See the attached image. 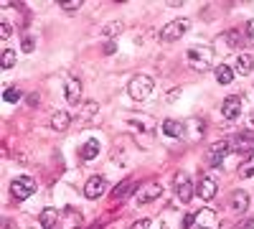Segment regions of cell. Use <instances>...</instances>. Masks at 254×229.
Listing matches in <instances>:
<instances>
[{
	"label": "cell",
	"mask_w": 254,
	"mask_h": 229,
	"mask_svg": "<svg viewBox=\"0 0 254 229\" xmlns=\"http://www.w3.org/2000/svg\"><path fill=\"white\" fill-rule=\"evenodd\" d=\"M186 59H188V67L193 69V72H208L211 67H214V51H211L208 46H193V49H188Z\"/></svg>",
	"instance_id": "1"
},
{
	"label": "cell",
	"mask_w": 254,
	"mask_h": 229,
	"mask_svg": "<svg viewBox=\"0 0 254 229\" xmlns=\"http://www.w3.org/2000/svg\"><path fill=\"white\" fill-rule=\"evenodd\" d=\"M183 229H219L216 212L201 209V212L190 214V217H183Z\"/></svg>",
	"instance_id": "2"
},
{
	"label": "cell",
	"mask_w": 254,
	"mask_h": 229,
	"mask_svg": "<svg viewBox=\"0 0 254 229\" xmlns=\"http://www.w3.org/2000/svg\"><path fill=\"white\" fill-rule=\"evenodd\" d=\"M153 79L147 76V74H137V76H132L130 79V84H127V92H130V97L132 99H137V102H142V99H147L153 94Z\"/></svg>",
	"instance_id": "3"
},
{
	"label": "cell",
	"mask_w": 254,
	"mask_h": 229,
	"mask_svg": "<svg viewBox=\"0 0 254 229\" xmlns=\"http://www.w3.org/2000/svg\"><path fill=\"white\" fill-rule=\"evenodd\" d=\"M33 194H36V181L31 176H18V178L10 181V196L15 201H26Z\"/></svg>",
	"instance_id": "4"
},
{
	"label": "cell",
	"mask_w": 254,
	"mask_h": 229,
	"mask_svg": "<svg viewBox=\"0 0 254 229\" xmlns=\"http://www.w3.org/2000/svg\"><path fill=\"white\" fill-rule=\"evenodd\" d=\"M190 28V20L188 18H176L171 23H165L163 31H160V41H178L183 38V33Z\"/></svg>",
	"instance_id": "5"
},
{
	"label": "cell",
	"mask_w": 254,
	"mask_h": 229,
	"mask_svg": "<svg viewBox=\"0 0 254 229\" xmlns=\"http://www.w3.org/2000/svg\"><path fill=\"white\" fill-rule=\"evenodd\" d=\"M160 196H163V183H158V181H147V183H142L140 189H137L135 201H137V204H150V201H158Z\"/></svg>",
	"instance_id": "6"
},
{
	"label": "cell",
	"mask_w": 254,
	"mask_h": 229,
	"mask_svg": "<svg viewBox=\"0 0 254 229\" xmlns=\"http://www.w3.org/2000/svg\"><path fill=\"white\" fill-rule=\"evenodd\" d=\"M231 153V140H219V143H214V145H211V148H208V165H211V168H219V165H221V160L226 158Z\"/></svg>",
	"instance_id": "7"
},
{
	"label": "cell",
	"mask_w": 254,
	"mask_h": 229,
	"mask_svg": "<svg viewBox=\"0 0 254 229\" xmlns=\"http://www.w3.org/2000/svg\"><path fill=\"white\" fill-rule=\"evenodd\" d=\"M193 194H196V189H193V181L188 178V173H176V196H178V201L188 204Z\"/></svg>",
	"instance_id": "8"
},
{
	"label": "cell",
	"mask_w": 254,
	"mask_h": 229,
	"mask_svg": "<svg viewBox=\"0 0 254 229\" xmlns=\"http://www.w3.org/2000/svg\"><path fill=\"white\" fill-rule=\"evenodd\" d=\"M104 191H107V178L104 176H92L87 183H84V196L87 199H99Z\"/></svg>",
	"instance_id": "9"
},
{
	"label": "cell",
	"mask_w": 254,
	"mask_h": 229,
	"mask_svg": "<svg viewBox=\"0 0 254 229\" xmlns=\"http://www.w3.org/2000/svg\"><path fill=\"white\" fill-rule=\"evenodd\" d=\"M196 196L201 201H211L216 196V181L211 178V176H201L198 183H196Z\"/></svg>",
	"instance_id": "10"
},
{
	"label": "cell",
	"mask_w": 254,
	"mask_h": 229,
	"mask_svg": "<svg viewBox=\"0 0 254 229\" xmlns=\"http://www.w3.org/2000/svg\"><path fill=\"white\" fill-rule=\"evenodd\" d=\"M221 115H224V120H237L239 115H242V97H237V94H231V97H226L224 99V105H221Z\"/></svg>",
	"instance_id": "11"
},
{
	"label": "cell",
	"mask_w": 254,
	"mask_h": 229,
	"mask_svg": "<svg viewBox=\"0 0 254 229\" xmlns=\"http://www.w3.org/2000/svg\"><path fill=\"white\" fill-rule=\"evenodd\" d=\"M64 92H66V99L71 102V105H79L81 102V79L69 76L66 84H64Z\"/></svg>",
	"instance_id": "12"
},
{
	"label": "cell",
	"mask_w": 254,
	"mask_h": 229,
	"mask_svg": "<svg viewBox=\"0 0 254 229\" xmlns=\"http://www.w3.org/2000/svg\"><path fill=\"white\" fill-rule=\"evenodd\" d=\"M160 130L168 135V138H183L186 135V125L181 120H163Z\"/></svg>",
	"instance_id": "13"
},
{
	"label": "cell",
	"mask_w": 254,
	"mask_h": 229,
	"mask_svg": "<svg viewBox=\"0 0 254 229\" xmlns=\"http://www.w3.org/2000/svg\"><path fill=\"white\" fill-rule=\"evenodd\" d=\"M231 212H237V214H242V212H247L249 209V194L247 191H234L231 194Z\"/></svg>",
	"instance_id": "14"
},
{
	"label": "cell",
	"mask_w": 254,
	"mask_h": 229,
	"mask_svg": "<svg viewBox=\"0 0 254 229\" xmlns=\"http://www.w3.org/2000/svg\"><path fill=\"white\" fill-rule=\"evenodd\" d=\"M99 151H102V145H99V140H87L81 145V151H79V155H81V160H94L97 155H99Z\"/></svg>",
	"instance_id": "15"
},
{
	"label": "cell",
	"mask_w": 254,
	"mask_h": 229,
	"mask_svg": "<svg viewBox=\"0 0 254 229\" xmlns=\"http://www.w3.org/2000/svg\"><path fill=\"white\" fill-rule=\"evenodd\" d=\"M71 125V115L69 112H64V110H59V112H54L51 115V128L56 130V133H64Z\"/></svg>",
	"instance_id": "16"
},
{
	"label": "cell",
	"mask_w": 254,
	"mask_h": 229,
	"mask_svg": "<svg viewBox=\"0 0 254 229\" xmlns=\"http://www.w3.org/2000/svg\"><path fill=\"white\" fill-rule=\"evenodd\" d=\"M254 148V133H239L231 140V151H249Z\"/></svg>",
	"instance_id": "17"
},
{
	"label": "cell",
	"mask_w": 254,
	"mask_h": 229,
	"mask_svg": "<svg viewBox=\"0 0 254 229\" xmlns=\"http://www.w3.org/2000/svg\"><path fill=\"white\" fill-rule=\"evenodd\" d=\"M59 219H61V214H59V209H54V206H49V209L41 212V227L44 229H54L59 224Z\"/></svg>",
	"instance_id": "18"
},
{
	"label": "cell",
	"mask_w": 254,
	"mask_h": 229,
	"mask_svg": "<svg viewBox=\"0 0 254 229\" xmlns=\"http://www.w3.org/2000/svg\"><path fill=\"white\" fill-rule=\"evenodd\" d=\"M135 186H137V181L135 178H127V181H122L117 189L112 191V199L115 201H120V199H125V196H130L132 191H135Z\"/></svg>",
	"instance_id": "19"
},
{
	"label": "cell",
	"mask_w": 254,
	"mask_h": 229,
	"mask_svg": "<svg viewBox=\"0 0 254 229\" xmlns=\"http://www.w3.org/2000/svg\"><path fill=\"white\" fill-rule=\"evenodd\" d=\"M214 76H216L219 84H231V81H234V69H231L229 64H219L214 69Z\"/></svg>",
	"instance_id": "20"
},
{
	"label": "cell",
	"mask_w": 254,
	"mask_h": 229,
	"mask_svg": "<svg viewBox=\"0 0 254 229\" xmlns=\"http://www.w3.org/2000/svg\"><path fill=\"white\" fill-rule=\"evenodd\" d=\"M97 110H99V105L94 99H89V102H81V110H79V120L81 122H89L94 115H97Z\"/></svg>",
	"instance_id": "21"
},
{
	"label": "cell",
	"mask_w": 254,
	"mask_h": 229,
	"mask_svg": "<svg viewBox=\"0 0 254 229\" xmlns=\"http://www.w3.org/2000/svg\"><path fill=\"white\" fill-rule=\"evenodd\" d=\"M252 69H254V59L249 54H239L237 56V72L242 76H247V74H252Z\"/></svg>",
	"instance_id": "22"
},
{
	"label": "cell",
	"mask_w": 254,
	"mask_h": 229,
	"mask_svg": "<svg viewBox=\"0 0 254 229\" xmlns=\"http://www.w3.org/2000/svg\"><path fill=\"white\" fill-rule=\"evenodd\" d=\"M242 36H244V33H239V31H234V28L226 31V33H221V38L226 41V46H231V49H237V46L244 44V38H242Z\"/></svg>",
	"instance_id": "23"
},
{
	"label": "cell",
	"mask_w": 254,
	"mask_h": 229,
	"mask_svg": "<svg viewBox=\"0 0 254 229\" xmlns=\"http://www.w3.org/2000/svg\"><path fill=\"white\" fill-rule=\"evenodd\" d=\"M122 20H112V23H107V26H102V36L104 38H115V36H120L122 33Z\"/></svg>",
	"instance_id": "24"
},
{
	"label": "cell",
	"mask_w": 254,
	"mask_h": 229,
	"mask_svg": "<svg viewBox=\"0 0 254 229\" xmlns=\"http://www.w3.org/2000/svg\"><path fill=\"white\" fill-rule=\"evenodd\" d=\"M244 44L247 46H254V18H249L244 23Z\"/></svg>",
	"instance_id": "25"
},
{
	"label": "cell",
	"mask_w": 254,
	"mask_h": 229,
	"mask_svg": "<svg viewBox=\"0 0 254 229\" xmlns=\"http://www.w3.org/2000/svg\"><path fill=\"white\" fill-rule=\"evenodd\" d=\"M239 176L242 178H252L254 176V151H252V155H249V160L242 165V168H239Z\"/></svg>",
	"instance_id": "26"
},
{
	"label": "cell",
	"mask_w": 254,
	"mask_h": 229,
	"mask_svg": "<svg viewBox=\"0 0 254 229\" xmlns=\"http://www.w3.org/2000/svg\"><path fill=\"white\" fill-rule=\"evenodd\" d=\"M13 64H15V51L5 49V51H3V61H0V67H3V69H10Z\"/></svg>",
	"instance_id": "27"
},
{
	"label": "cell",
	"mask_w": 254,
	"mask_h": 229,
	"mask_svg": "<svg viewBox=\"0 0 254 229\" xmlns=\"http://www.w3.org/2000/svg\"><path fill=\"white\" fill-rule=\"evenodd\" d=\"M3 97H5V102H10V105H13V102H18V99H20V89H15V87H8Z\"/></svg>",
	"instance_id": "28"
},
{
	"label": "cell",
	"mask_w": 254,
	"mask_h": 229,
	"mask_svg": "<svg viewBox=\"0 0 254 229\" xmlns=\"http://www.w3.org/2000/svg\"><path fill=\"white\" fill-rule=\"evenodd\" d=\"M20 49H23L26 54H31V51L36 49V41H33L31 36H23V41H20Z\"/></svg>",
	"instance_id": "29"
},
{
	"label": "cell",
	"mask_w": 254,
	"mask_h": 229,
	"mask_svg": "<svg viewBox=\"0 0 254 229\" xmlns=\"http://www.w3.org/2000/svg\"><path fill=\"white\" fill-rule=\"evenodd\" d=\"M130 229H150V219H137V222H132Z\"/></svg>",
	"instance_id": "30"
},
{
	"label": "cell",
	"mask_w": 254,
	"mask_h": 229,
	"mask_svg": "<svg viewBox=\"0 0 254 229\" xmlns=\"http://www.w3.org/2000/svg\"><path fill=\"white\" fill-rule=\"evenodd\" d=\"M0 38H3V41L10 38V26L8 23H0Z\"/></svg>",
	"instance_id": "31"
},
{
	"label": "cell",
	"mask_w": 254,
	"mask_h": 229,
	"mask_svg": "<svg viewBox=\"0 0 254 229\" xmlns=\"http://www.w3.org/2000/svg\"><path fill=\"white\" fill-rule=\"evenodd\" d=\"M61 8H64V10H76V8H81V3H64Z\"/></svg>",
	"instance_id": "32"
},
{
	"label": "cell",
	"mask_w": 254,
	"mask_h": 229,
	"mask_svg": "<svg viewBox=\"0 0 254 229\" xmlns=\"http://www.w3.org/2000/svg\"><path fill=\"white\" fill-rule=\"evenodd\" d=\"M239 229H254V219H247L244 224H239Z\"/></svg>",
	"instance_id": "33"
},
{
	"label": "cell",
	"mask_w": 254,
	"mask_h": 229,
	"mask_svg": "<svg viewBox=\"0 0 254 229\" xmlns=\"http://www.w3.org/2000/svg\"><path fill=\"white\" fill-rule=\"evenodd\" d=\"M104 54H115V44H112V41H107V46H104Z\"/></svg>",
	"instance_id": "34"
},
{
	"label": "cell",
	"mask_w": 254,
	"mask_h": 229,
	"mask_svg": "<svg viewBox=\"0 0 254 229\" xmlns=\"http://www.w3.org/2000/svg\"><path fill=\"white\" fill-rule=\"evenodd\" d=\"M252 122H254V112H252Z\"/></svg>",
	"instance_id": "35"
}]
</instances>
